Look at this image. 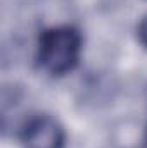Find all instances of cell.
<instances>
[{"instance_id":"cell-1","label":"cell","mask_w":147,"mask_h":148,"mask_svg":"<svg viewBox=\"0 0 147 148\" xmlns=\"http://www.w3.org/2000/svg\"><path fill=\"white\" fill-rule=\"evenodd\" d=\"M83 38L74 26H54L45 29L38 40L37 60L45 73L64 76L80 62Z\"/></svg>"},{"instance_id":"cell-2","label":"cell","mask_w":147,"mask_h":148,"mask_svg":"<svg viewBox=\"0 0 147 148\" xmlns=\"http://www.w3.org/2000/svg\"><path fill=\"white\" fill-rule=\"evenodd\" d=\"M21 141L24 148H64L66 133L54 117L35 115L24 124Z\"/></svg>"},{"instance_id":"cell-3","label":"cell","mask_w":147,"mask_h":148,"mask_svg":"<svg viewBox=\"0 0 147 148\" xmlns=\"http://www.w3.org/2000/svg\"><path fill=\"white\" fill-rule=\"evenodd\" d=\"M139 40H140V43L147 48V16L140 21V26H139Z\"/></svg>"}]
</instances>
